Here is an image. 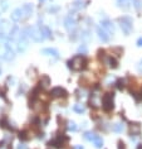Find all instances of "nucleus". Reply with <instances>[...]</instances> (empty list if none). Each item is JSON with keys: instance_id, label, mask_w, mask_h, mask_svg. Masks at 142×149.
<instances>
[{"instance_id": "1", "label": "nucleus", "mask_w": 142, "mask_h": 149, "mask_svg": "<svg viewBox=\"0 0 142 149\" xmlns=\"http://www.w3.org/2000/svg\"><path fill=\"white\" fill-rule=\"evenodd\" d=\"M69 67H71L73 71H81V69H84L87 67V59L84 56H74L71 61L68 62Z\"/></svg>"}, {"instance_id": "2", "label": "nucleus", "mask_w": 142, "mask_h": 149, "mask_svg": "<svg viewBox=\"0 0 142 149\" xmlns=\"http://www.w3.org/2000/svg\"><path fill=\"white\" fill-rule=\"evenodd\" d=\"M28 36L27 30H21L18 33V39H17V44H18V51L19 52H25V49L28 48Z\"/></svg>"}, {"instance_id": "3", "label": "nucleus", "mask_w": 142, "mask_h": 149, "mask_svg": "<svg viewBox=\"0 0 142 149\" xmlns=\"http://www.w3.org/2000/svg\"><path fill=\"white\" fill-rule=\"evenodd\" d=\"M27 33H28V36H29V38H31L34 42L39 43V42H42V40H44L42 30H40V27H35V25L29 27L27 29Z\"/></svg>"}, {"instance_id": "4", "label": "nucleus", "mask_w": 142, "mask_h": 149, "mask_svg": "<svg viewBox=\"0 0 142 149\" xmlns=\"http://www.w3.org/2000/svg\"><path fill=\"white\" fill-rule=\"evenodd\" d=\"M102 107L105 111H111L115 107V102H113V94L112 92H107L103 95L102 97Z\"/></svg>"}, {"instance_id": "5", "label": "nucleus", "mask_w": 142, "mask_h": 149, "mask_svg": "<svg viewBox=\"0 0 142 149\" xmlns=\"http://www.w3.org/2000/svg\"><path fill=\"white\" fill-rule=\"evenodd\" d=\"M119 25H121V29L123 30V33L126 36H128L132 32V19L130 17L119 18Z\"/></svg>"}, {"instance_id": "6", "label": "nucleus", "mask_w": 142, "mask_h": 149, "mask_svg": "<svg viewBox=\"0 0 142 149\" xmlns=\"http://www.w3.org/2000/svg\"><path fill=\"white\" fill-rule=\"evenodd\" d=\"M67 142H68L67 137H64V135H58L57 138H54L53 140L49 142V145H52V147H54V148H63Z\"/></svg>"}, {"instance_id": "7", "label": "nucleus", "mask_w": 142, "mask_h": 149, "mask_svg": "<svg viewBox=\"0 0 142 149\" xmlns=\"http://www.w3.org/2000/svg\"><path fill=\"white\" fill-rule=\"evenodd\" d=\"M3 58L6 59V61H11V59L15 58V53L13 51L11 46L9 44V42L4 46V52H3Z\"/></svg>"}, {"instance_id": "8", "label": "nucleus", "mask_w": 142, "mask_h": 149, "mask_svg": "<svg viewBox=\"0 0 142 149\" xmlns=\"http://www.w3.org/2000/svg\"><path fill=\"white\" fill-rule=\"evenodd\" d=\"M67 95H68L67 91L63 87H59V86L53 87L52 90H50V96L52 97H67Z\"/></svg>"}, {"instance_id": "9", "label": "nucleus", "mask_w": 142, "mask_h": 149, "mask_svg": "<svg viewBox=\"0 0 142 149\" xmlns=\"http://www.w3.org/2000/svg\"><path fill=\"white\" fill-rule=\"evenodd\" d=\"M11 24L9 23L8 20H5V19H3V20H0V32H1L3 34H10L11 32Z\"/></svg>"}, {"instance_id": "10", "label": "nucleus", "mask_w": 142, "mask_h": 149, "mask_svg": "<svg viewBox=\"0 0 142 149\" xmlns=\"http://www.w3.org/2000/svg\"><path fill=\"white\" fill-rule=\"evenodd\" d=\"M97 34H98V38L102 42H108L109 40V33L105 29V28L97 27Z\"/></svg>"}, {"instance_id": "11", "label": "nucleus", "mask_w": 142, "mask_h": 149, "mask_svg": "<svg viewBox=\"0 0 142 149\" xmlns=\"http://www.w3.org/2000/svg\"><path fill=\"white\" fill-rule=\"evenodd\" d=\"M75 19L74 18H72V17H67L65 18V20H64V28L67 30H69V32H72L75 28Z\"/></svg>"}, {"instance_id": "12", "label": "nucleus", "mask_w": 142, "mask_h": 149, "mask_svg": "<svg viewBox=\"0 0 142 149\" xmlns=\"http://www.w3.org/2000/svg\"><path fill=\"white\" fill-rule=\"evenodd\" d=\"M21 19H24L23 9H21V8L15 9V10L11 13V20H14V22H20Z\"/></svg>"}, {"instance_id": "13", "label": "nucleus", "mask_w": 142, "mask_h": 149, "mask_svg": "<svg viewBox=\"0 0 142 149\" xmlns=\"http://www.w3.org/2000/svg\"><path fill=\"white\" fill-rule=\"evenodd\" d=\"M42 53L45 56L54 57V58H58L59 57V52L55 48H44V49H42Z\"/></svg>"}, {"instance_id": "14", "label": "nucleus", "mask_w": 142, "mask_h": 149, "mask_svg": "<svg viewBox=\"0 0 142 149\" xmlns=\"http://www.w3.org/2000/svg\"><path fill=\"white\" fill-rule=\"evenodd\" d=\"M21 9H23V14H24V19L29 18L31 14H33V5L31 4H24L21 6Z\"/></svg>"}, {"instance_id": "15", "label": "nucleus", "mask_w": 142, "mask_h": 149, "mask_svg": "<svg viewBox=\"0 0 142 149\" xmlns=\"http://www.w3.org/2000/svg\"><path fill=\"white\" fill-rule=\"evenodd\" d=\"M141 131V126L140 124H137V123H133V124L130 125V133H131V137L133 135V137H137L138 134H140Z\"/></svg>"}, {"instance_id": "16", "label": "nucleus", "mask_w": 142, "mask_h": 149, "mask_svg": "<svg viewBox=\"0 0 142 149\" xmlns=\"http://www.w3.org/2000/svg\"><path fill=\"white\" fill-rule=\"evenodd\" d=\"M101 24H102V28H105L108 33H115V27L109 20H102Z\"/></svg>"}, {"instance_id": "17", "label": "nucleus", "mask_w": 142, "mask_h": 149, "mask_svg": "<svg viewBox=\"0 0 142 149\" xmlns=\"http://www.w3.org/2000/svg\"><path fill=\"white\" fill-rule=\"evenodd\" d=\"M40 30H42L44 39H48V38L52 37V30H50L48 27H45V25H42V27H40Z\"/></svg>"}, {"instance_id": "18", "label": "nucleus", "mask_w": 142, "mask_h": 149, "mask_svg": "<svg viewBox=\"0 0 142 149\" xmlns=\"http://www.w3.org/2000/svg\"><path fill=\"white\" fill-rule=\"evenodd\" d=\"M131 4H133V0H118V5L121 6V8H130Z\"/></svg>"}, {"instance_id": "19", "label": "nucleus", "mask_w": 142, "mask_h": 149, "mask_svg": "<svg viewBox=\"0 0 142 149\" xmlns=\"http://www.w3.org/2000/svg\"><path fill=\"white\" fill-rule=\"evenodd\" d=\"M112 130L115 131V133H122L125 130V126H123V124L122 123H117V124H115L112 126Z\"/></svg>"}, {"instance_id": "20", "label": "nucleus", "mask_w": 142, "mask_h": 149, "mask_svg": "<svg viewBox=\"0 0 142 149\" xmlns=\"http://www.w3.org/2000/svg\"><path fill=\"white\" fill-rule=\"evenodd\" d=\"M96 137L97 135L94 134V133H92V131H87V133H84V135H83V138L86 139V140H88V142H93L94 139H96Z\"/></svg>"}, {"instance_id": "21", "label": "nucleus", "mask_w": 142, "mask_h": 149, "mask_svg": "<svg viewBox=\"0 0 142 149\" xmlns=\"http://www.w3.org/2000/svg\"><path fill=\"white\" fill-rule=\"evenodd\" d=\"M73 110L78 114H83L84 111H86V107H84V105H82V104H75V105L73 106Z\"/></svg>"}, {"instance_id": "22", "label": "nucleus", "mask_w": 142, "mask_h": 149, "mask_svg": "<svg viewBox=\"0 0 142 149\" xmlns=\"http://www.w3.org/2000/svg\"><path fill=\"white\" fill-rule=\"evenodd\" d=\"M93 144H94V147L96 148H102V145H103V139L101 138V137H98V135H97L96 137V139H94L93 140Z\"/></svg>"}, {"instance_id": "23", "label": "nucleus", "mask_w": 142, "mask_h": 149, "mask_svg": "<svg viewBox=\"0 0 142 149\" xmlns=\"http://www.w3.org/2000/svg\"><path fill=\"white\" fill-rule=\"evenodd\" d=\"M108 65H109V67L111 68H117L118 62H117V59H116L115 57H109L108 58Z\"/></svg>"}, {"instance_id": "24", "label": "nucleus", "mask_w": 142, "mask_h": 149, "mask_svg": "<svg viewBox=\"0 0 142 149\" xmlns=\"http://www.w3.org/2000/svg\"><path fill=\"white\" fill-rule=\"evenodd\" d=\"M77 129H78V126H77V124H75L74 121H69L68 123V130L69 131H77Z\"/></svg>"}, {"instance_id": "25", "label": "nucleus", "mask_w": 142, "mask_h": 149, "mask_svg": "<svg viewBox=\"0 0 142 149\" xmlns=\"http://www.w3.org/2000/svg\"><path fill=\"white\" fill-rule=\"evenodd\" d=\"M141 0H133V5H135V8L136 9H141Z\"/></svg>"}, {"instance_id": "26", "label": "nucleus", "mask_w": 142, "mask_h": 149, "mask_svg": "<svg viewBox=\"0 0 142 149\" xmlns=\"http://www.w3.org/2000/svg\"><path fill=\"white\" fill-rule=\"evenodd\" d=\"M118 149H126V144L122 140L118 142Z\"/></svg>"}, {"instance_id": "27", "label": "nucleus", "mask_w": 142, "mask_h": 149, "mask_svg": "<svg viewBox=\"0 0 142 149\" xmlns=\"http://www.w3.org/2000/svg\"><path fill=\"white\" fill-rule=\"evenodd\" d=\"M19 138L20 139H23V140H25V139H28V137H27V133H20V135H19Z\"/></svg>"}, {"instance_id": "28", "label": "nucleus", "mask_w": 142, "mask_h": 149, "mask_svg": "<svg viewBox=\"0 0 142 149\" xmlns=\"http://www.w3.org/2000/svg\"><path fill=\"white\" fill-rule=\"evenodd\" d=\"M78 51H79L81 53H86V52H87V48H86V46H81Z\"/></svg>"}, {"instance_id": "29", "label": "nucleus", "mask_w": 142, "mask_h": 149, "mask_svg": "<svg viewBox=\"0 0 142 149\" xmlns=\"http://www.w3.org/2000/svg\"><path fill=\"white\" fill-rule=\"evenodd\" d=\"M82 38H83V39H86V40L89 39V34H88V32H86V33H83V36H82Z\"/></svg>"}, {"instance_id": "30", "label": "nucleus", "mask_w": 142, "mask_h": 149, "mask_svg": "<svg viewBox=\"0 0 142 149\" xmlns=\"http://www.w3.org/2000/svg\"><path fill=\"white\" fill-rule=\"evenodd\" d=\"M6 3H8L6 0H3V10H5V9L8 8V4H6Z\"/></svg>"}, {"instance_id": "31", "label": "nucleus", "mask_w": 142, "mask_h": 149, "mask_svg": "<svg viewBox=\"0 0 142 149\" xmlns=\"http://www.w3.org/2000/svg\"><path fill=\"white\" fill-rule=\"evenodd\" d=\"M137 47H142V37L137 39Z\"/></svg>"}, {"instance_id": "32", "label": "nucleus", "mask_w": 142, "mask_h": 149, "mask_svg": "<svg viewBox=\"0 0 142 149\" xmlns=\"http://www.w3.org/2000/svg\"><path fill=\"white\" fill-rule=\"evenodd\" d=\"M137 68H138V71H140V72H142V61H141L140 63H138V66H137Z\"/></svg>"}, {"instance_id": "33", "label": "nucleus", "mask_w": 142, "mask_h": 149, "mask_svg": "<svg viewBox=\"0 0 142 149\" xmlns=\"http://www.w3.org/2000/svg\"><path fill=\"white\" fill-rule=\"evenodd\" d=\"M73 149H84V148L82 147V145H75V147H74Z\"/></svg>"}, {"instance_id": "34", "label": "nucleus", "mask_w": 142, "mask_h": 149, "mask_svg": "<svg viewBox=\"0 0 142 149\" xmlns=\"http://www.w3.org/2000/svg\"><path fill=\"white\" fill-rule=\"evenodd\" d=\"M18 149H25V147H24V145H19Z\"/></svg>"}, {"instance_id": "35", "label": "nucleus", "mask_w": 142, "mask_h": 149, "mask_svg": "<svg viewBox=\"0 0 142 149\" xmlns=\"http://www.w3.org/2000/svg\"><path fill=\"white\" fill-rule=\"evenodd\" d=\"M137 149H142V144H138V147H137Z\"/></svg>"}, {"instance_id": "36", "label": "nucleus", "mask_w": 142, "mask_h": 149, "mask_svg": "<svg viewBox=\"0 0 142 149\" xmlns=\"http://www.w3.org/2000/svg\"><path fill=\"white\" fill-rule=\"evenodd\" d=\"M39 1H40V3H44V1H45V0H39Z\"/></svg>"}, {"instance_id": "37", "label": "nucleus", "mask_w": 142, "mask_h": 149, "mask_svg": "<svg viewBox=\"0 0 142 149\" xmlns=\"http://www.w3.org/2000/svg\"><path fill=\"white\" fill-rule=\"evenodd\" d=\"M0 75H1V67H0Z\"/></svg>"}, {"instance_id": "38", "label": "nucleus", "mask_w": 142, "mask_h": 149, "mask_svg": "<svg viewBox=\"0 0 142 149\" xmlns=\"http://www.w3.org/2000/svg\"><path fill=\"white\" fill-rule=\"evenodd\" d=\"M141 99H142V90H141Z\"/></svg>"}, {"instance_id": "39", "label": "nucleus", "mask_w": 142, "mask_h": 149, "mask_svg": "<svg viewBox=\"0 0 142 149\" xmlns=\"http://www.w3.org/2000/svg\"><path fill=\"white\" fill-rule=\"evenodd\" d=\"M1 145H3V143H1V142H0V147H1Z\"/></svg>"}]
</instances>
